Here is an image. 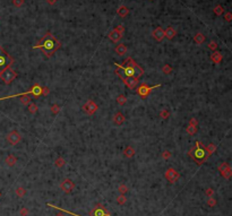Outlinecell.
<instances>
[{
	"label": "cell",
	"mask_w": 232,
	"mask_h": 216,
	"mask_svg": "<svg viewBox=\"0 0 232 216\" xmlns=\"http://www.w3.org/2000/svg\"><path fill=\"white\" fill-rule=\"evenodd\" d=\"M60 47H61V43L53 36L52 33L48 32L43 35L42 39L35 45H33V49H40L47 58H50L52 54L56 53L57 50L60 49Z\"/></svg>",
	"instance_id": "cell-1"
},
{
	"label": "cell",
	"mask_w": 232,
	"mask_h": 216,
	"mask_svg": "<svg viewBox=\"0 0 232 216\" xmlns=\"http://www.w3.org/2000/svg\"><path fill=\"white\" fill-rule=\"evenodd\" d=\"M125 65H120V63H118V62H113V65L118 67V68H120V69H122V76H126V77H134V78H138L139 79V77H142L143 75H144V69L138 65L137 62L135 61L133 58H127L126 61L124 62Z\"/></svg>",
	"instance_id": "cell-2"
},
{
	"label": "cell",
	"mask_w": 232,
	"mask_h": 216,
	"mask_svg": "<svg viewBox=\"0 0 232 216\" xmlns=\"http://www.w3.org/2000/svg\"><path fill=\"white\" fill-rule=\"evenodd\" d=\"M188 155L198 165H201L203 163H205L207 161V158H208L206 149H205V146H204V144L201 142H198V140L195 143V146L189 151Z\"/></svg>",
	"instance_id": "cell-3"
},
{
	"label": "cell",
	"mask_w": 232,
	"mask_h": 216,
	"mask_svg": "<svg viewBox=\"0 0 232 216\" xmlns=\"http://www.w3.org/2000/svg\"><path fill=\"white\" fill-rule=\"evenodd\" d=\"M13 63H14L13 57L7 51H5V49L0 45V72L11 67Z\"/></svg>",
	"instance_id": "cell-4"
},
{
	"label": "cell",
	"mask_w": 232,
	"mask_h": 216,
	"mask_svg": "<svg viewBox=\"0 0 232 216\" xmlns=\"http://www.w3.org/2000/svg\"><path fill=\"white\" fill-rule=\"evenodd\" d=\"M116 72V75L124 82V84L126 85L127 87L129 88V90H135L136 87H137V85L139 84V79L138 78H134V77H126V76H122L121 75V72H119V70H115Z\"/></svg>",
	"instance_id": "cell-5"
},
{
	"label": "cell",
	"mask_w": 232,
	"mask_h": 216,
	"mask_svg": "<svg viewBox=\"0 0 232 216\" xmlns=\"http://www.w3.org/2000/svg\"><path fill=\"white\" fill-rule=\"evenodd\" d=\"M16 77H17V72H15L11 67L9 68H7V69H5L3 72H0V78L2 79V82L5 83V84H10L11 82H14L15 79H16Z\"/></svg>",
	"instance_id": "cell-6"
},
{
	"label": "cell",
	"mask_w": 232,
	"mask_h": 216,
	"mask_svg": "<svg viewBox=\"0 0 232 216\" xmlns=\"http://www.w3.org/2000/svg\"><path fill=\"white\" fill-rule=\"evenodd\" d=\"M160 86H161L160 84L154 85V86H148L147 84H142V85L138 86V88L136 90V92H137V94L140 96V97L145 99V97H147L148 95L151 94V92H152L154 88H158V87H160Z\"/></svg>",
	"instance_id": "cell-7"
},
{
	"label": "cell",
	"mask_w": 232,
	"mask_h": 216,
	"mask_svg": "<svg viewBox=\"0 0 232 216\" xmlns=\"http://www.w3.org/2000/svg\"><path fill=\"white\" fill-rule=\"evenodd\" d=\"M97 109H99V106H97V104H96L93 100H88V101L85 103V104H83V106H82V110H83L86 114H88V115H93V114L97 111Z\"/></svg>",
	"instance_id": "cell-8"
},
{
	"label": "cell",
	"mask_w": 232,
	"mask_h": 216,
	"mask_svg": "<svg viewBox=\"0 0 232 216\" xmlns=\"http://www.w3.org/2000/svg\"><path fill=\"white\" fill-rule=\"evenodd\" d=\"M7 142L13 146H16L22 142V135L16 130H13L7 135Z\"/></svg>",
	"instance_id": "cell-9"
},
{
	"label": "cell",
	"mask_w": 232,
	"mask_h": 216,
	"mask_svg": "<svg viewBox=\"0 0 232 216\" xmlns=\"http://www.w3.org/2000/svg\"><path fill=\"white\" fill-rule=\"evenodd\" d=\"M179 178H180V173L176 170V169L170 167V169L167 170V172H165V179H167L169 182L174 183Z\"/></svg>",
	"instance_id": "cell-10"
},
{
	"label": "cell",
	"mask_w": 232,
	"mask_h": 216,
	"mask_svg": "<svg viewBox=\"0 0 232 216\" xmlns=\"http://www.w3.org/2000/svg\"><path fill=\"white\" fill-rule=\"evenodd\" d=\"M60 188L63 189L65 192H67V194H68V192H70L72 190H74L75 185H74V182H73L70 179H65L63 182L60 183Z\"/></svg>",
	"instance_id": "cell-11"
},
{
	"label": "cell",
	"mask_w": 232,
	"mask_h": 216,
	"mask_svg": "<svg viewBox=\"0 0 232 216\" xmlns=\"http://www.w3.org/2000/svg\"><path fill=\"white\" fill-rule=\"evenodd\" d=\"M152 36H153L158 42L163 41V39H164V30H163L162 27L158 26L156 28L153 30V32H152Z\"/></svg>",
	"instance_id": "cell-12"
},
{
	"label": "cell",
	"mask_w": 232,
	"mask_h": 216,
	"mask_svg": "<svg viewBox=\"0 0 232 216\" xmlns=\"http://www.w3.org/2000/svg\"><path fill=\"white\" fill-rule=\"evenodd\" d=\"M219 171L221 172V174L224 176V178H230L231 175V167L228 163H222L220 166H219Z\"/></svg>",
	"instance_id": "cell-13"
},
{
	"label": "cell",
	"mask_w": 232,
	"mask_h": 216,
	"mask_svg": "<svg viewBox=\"0 0 232 216\" xmlns=\"http://www.w3.org/2000/svg\"><path fill=\"white\" fill-rule=\"evenodd\" d=\"M109 39L111 40L112 42H115V43H118V42L120 41L121 39H122V34H120L119 32L117 31L116 28L115 30H112V31L109 33Z\"/></svg>",
	"instance_id": "cell-14"
},
{
	"label": "cell",
	"mask_w": 232,
	"mask_h": 216,
	"mask_svg": "<svg viewBox=\"0 0 232 216\" xmlns=\"http://www.w3.org/2000/svg\"><path fill=\"white\" fill-rule=\"evenodd\" d=\"M125 121H126V118L121 112H117L113 115V124H117V126H121Z\"/></svg>",
	"instance_id": "cell-15"
},
{
	"label": "cell",
	"mask_w": 232,
	"mask_h": 216,
	"mask_svg": "<svg viewBox=\"0 0 232 216\" xmlns=\"http://www.w3.org/2000/svg\"><path fill=\"white\" fill-rule=\"evenodd\" d=\"M176 34H177V32H176V30L172 26H168L164 30V38H167L168 40H172L176 36Z\"/></svg>",
	"instance_id": "cell-16"
},
{
	"label": "cell",
	"mask_w": 232,
	"mask_h": 216,
	"mask_svg": "<svg viewBox=\"0 0 232 216\" xmlns=\"http://www.w3.org/2000/svg\"><path fill=\"white\" fill-rule=\"evenodd\" d=\"M30 94L34 95L35 97H39V96H41V95H42V87H41L39 84H35V85L32 87L31 90H30Z\"/></svg>",
	"instance_id": "cell-17"
},
{
	"label": "cell",
	"mask_w": 232,
	"mask_h": 216,
	"mask_svg": "<svg viewBox=\"0 0 232 216\" xmlns=\"http://www.w3.org/2000/svg\"><path fill=\"white\" fill-rule=\"evenodd\" d=\"M205 40H206V36H205L203 33H201V32L196 33V34H195V36H194V42H195V43H197L198 45L203 44V43L205 42Z\"/></svg>",
	"instance_id": "cell-18"
},
{
	"label": "cell",
	"mask_w": 232,
	"mask_h": 216,
	"mask_svg": "<svg viewBox=\"0 0 232 216\" xmlns=\"http://www.w3.org/2000/svg\"><path fill=\"white\" fill-rule=\"evenodd\" d=\"M222 54L221 52L219 51H214L213 53L211 54V61L213 62V63H220V62L222 61Z\"/></svg>",
	"instance_id": "cell-19"
},
{
	"label": "cell",
	"mask_w": 232,
	"mask_h": 216,
	"mask_svg": "<svg viewBox=\"0 0 232 216\" xmlns=\"http://www.w3.org/2000/svg\"><path fill=\"white\" fill-rule=\"evenodd\" d=\"M127 45H125L124 43H120V44H118L116 47V53L118 56H124V54H126L127 53Z\"/></svg>",
	"instance_id": "cell-20"
},
{
	"label": "cell",
	"mask_w": 232,
	"mask_h": 216,
	"mask_svg": "<svg viewBox=\"0 0 232 216\" xmlns=\"http://www.w3.org/2000/svg\"><path fill=\"white\" fill-rule=\"evenodd\" d=\"M117 14H118L120 17L125 18L126 16H128V14H129V9H128V7H126V6H120V7L118 8V10H117Z\"/></svg>",
	"instance_id": "cell-21"
},
{
	"label": "cell",
	"mask_w": 232,
	"mask_h": 216,
	"mask_svg": "<svg viewBox=\"0 0 232 216\" xmlns=\"http://www.w3.org/2000/svg\"><path fill=\"white\" fill-rule=\"evenodd\" d=\"M5 162H6V164L8 165V166H14V165L16 164V162H17V158H16V156L14 154H9L6 157Z\"/></svg>",
	"instance_id": "cell-22"
},
{
	"label": "cell",
	"mask_w": 232,
	"mask_h": 216,
	"mask_svg": "<svg viewBox=\"0 0 232 216\" xmlns=\"http://www.w3.org/2000/svg\"><path fill=\"white\" fill-rule=\"evenodd\" d=\"M135 149H134V147H131V146H127L126 148L124 149V155H125V157H128V158H130V157H133L134 155H135Z\"/></svg>",
	"instance_id": "cell-23"
},
{
	"label": "cell",
	"mask_w": 232,
	"mask_h": 216,
	"mask_svg": "<svg viewBox=\"0 0 232 216\" xmlns=\"http://www.w3.org/2000/svg\"><path fill=\"white\" fill-rule=\"evenodd\" d=\"M216 145L213 144V143H210V144L207 145L206 147H205V149H206V153H207V156L210 157L211 155H213L214 153H215V151H216Z\"/></svg>",
	"instance_id": "cell-24"
},
{
	"label": "cell",
	"mask_w": 232,
	"mask_h": 216,
	"mask_svg": "<svg viewBox=\"0 0 232 216\" xmlns=\"http://www.w3.org/2000/svg\"><path fill=\"white\" fill-rule=\"evenodd\" d=\"M186 131H187V133H188V135H190V136H194V135L197 134V131H198V127H194V126H190V124H188V127H187Z\"/></svg>",
	"instance_id": "cell-25"
},
{
	"label": "cell",
	"mask_w": 232,
	"mask_h": 216,
	"mask_svg": "<svg viewBox=\"0 0 232 216\" xmlns=\"http://www.w3.org/2000/svg\"><path fill=\"white\" fill-rule=\"evenodd\" d=\"M92 216H106V210L103 208H95L92 212Z\"/></svg>",
	"instance_id": "cell-26"
},
{
	"label": "cell",
	"mask_w": 232,
	"mask_h": 216,
	"mask_svg": "<svg viewBox=\"0 0 232 216\" xmlns=\"http://www.w3.org/2000/svg\"><path fill=\"white\" fill-rule=\"evenodd\" d=\"M117 102L119 105H125L127 103V97L126 95H124V94H120V95H118L117 96Z\"/></svg>",
	"instance_id": "cell-27"
},
{
	"label": "cell",
	"mask_w": 232,
	"mask_h": 216,
	"mask_svg": "<svg viewBox=\"0 0 232 216\" xmlns=\"http://www.w3.org/2000/svg\"><path fill=\"white\" fill-rule=\"evenodd\" d=\"M160 118L161 119H163V120H167L168 118L170 117V112H169V110L168 109H162L161 111H160Z\"/></svg>",
	"instance_id": "cell-28"
},
{
	"label": "cell",
	"mask_w": 232,
	"mask_h": 216,
	"mask_svg": "<svg viewBox=\"0 0 232 216\" xmlns=\"http://www.w3.org/2000/svg\"><path fill=\"white\" fill-rule=\"evenodd\" d=\"M213 11H214V14H215L216 16H221L222 14L224 13V9H223V7H222L221 5H217V6L214 7Z\"/></svg>",
	"instance_id": "cell-29"
},
{
	"label": "cell",
	"mask_w": 232,
	"mask_h": 216,
	"mask_svg": "<svg viewBox=\"0 0 232 216\" xmlns=\"http://www.w3.org/2000/svg\"><path fill=\"white\" fill-rule=\"evenodd\" d=\"M162 72L164 74V75H170L171 72H172V67L168 65V63H165V65H163V67H162Z\"/></svg>",
	"instance_id": "cell-30"
},
{
	"label": "cell",
	"mask_w": 232,
	"mask_h": 216,
	"mask_svg": "<svg viewBox=\"0 0 232 216\" xmlns=\"http://www.w3.org/2000/svg\"><path fill=\"white\" fill-rule=\"evenodd\" d=\"M32 102V99L28 96V95H24V96H21V103L23 105H28L30 103Z\"/></svg>",
	"instance_id": "cell-31"
},
{
	"label": "cell",
	"mask_w": 232,
	"mask_h": 216,
	"mask_svg": "<svg viewBox=\"0 0 232 216\" xmlns=\"http://www.w3.org/2000/svg\"><path fill=\"white\" fill-rule=\"evenodd\" d=\"M27 106H28V111H30L32 114H35L38 112V105L34 102H31Z\"/></svg>",
	"instance_id": "cell-32"
},
{
	"label": "cell",
	"mask_w": 232,
	"mask_h": 216,
	"mask_svg": "<svg viewBox=\"0 0 232 216\" xmlns=\"http://www.w3.org/2000/svg\"><path fill=\"white\" fill-rule=\"evenodd\" d=\"M66 164V161H65V158L63 157H58L56 161H54V165L57 166V167H61L63 165Z\"/></svg>",
	"instance_id": "cell-33"
},
{
	"label": "cell",
	"mask_w": 232,
	"mask_h": 216,
	"mask_svg": "<svg viewBox=\"0 0 232 216\" xmlns=\"http://www.w3.org/2000/svg\"><path fill=\"white\" fill-rule=\"evenodd\" d=\"M50 109H51V112H52V114H57L58 112H59V111H60V109H61V108H60V105H59V104H53V105H51V108H50Z\"/></svg>",
	"instance_id": "cell-34"
},
{
	"label": "cell",
	"mask_w": 232,
	"mask_h": 216,
	"mask_svg": "<svg viewBox=\"0 0 232 216\" xmlns=\"http://www.w3.org/2000/svg\"><path fill=\"white\" fill-rule=\"evenodd\" d=\"M25 0H13V5L16 7V8H21L22 6L24 5Z\"/></svg>",
	"instance_id": "cell-35"
},
{
	"label": "cell",
	"mask_w": 232,
	"mask_h": 216,
	"mask_svg": "<svg viewBox=\"0 0 232 216\" xmlns=\"http://www.w3.org/2000/svg\"><path fill=\"white\" fill-rule=\"evenodd\" d=\"M208 49H211V50H213V51H216L217 50V43L215 41H211L210 43H208Z\"/></svg>",
	"instance_id": "cell-36"
},
{
	"label": "cell",
	"mask_w": 232,
	"mask_h": 216,
	"mask_svg": "<svg viewBox=\"0 0 232 216\" xmlns=\"http://www.w3.org/2000/svg\"><path fill=\"white\" fill-rule=\"evenodd\" d=\"M189 124L190 126H194V127H198V120L196 118H190Z\"/></svg>",
	"instance_id": "cell-37"
},
{
	"label": "cell",
	"mask_w": 232,
	"mask_h": 216,
	"mask_svg": "<svg viewBox=\"0 0 232 216\" xmlns=\"http://www.w3.org/2000/svg\"><path fill=\"white\" fill-rule=\"evenodd\" d=\"M162 157L164 158V160H168L171 157V152L170 151H164L163 153H162Z\"/></svg>",
	"instance_id": "cell-38"
},
{
	"label": "cell",
	"mask_w": 232,
	"mask_h": 216,
	"mask_svg": "<svg viewBox=\"0 0 232 216\" xmlns=\"http://www.w3.org/2000/svg\"><path fill=\"white\" fill-rule=\"evenodd\" d=\"M116 30H117V31H118V32H119L120 34H124V33H125V26L120 24V25H118V26H117Z\"/></svg>",
	"instance_id": "cell-39"
},
{
	"label": "cell",
	"mask_w": 232,
	"mask_h": 216,
	"mask_svg": "<svg viewBox=\"0 0 232 216\" xmlns=\"http://www.w3.org/2000/svg\"><path fill=\"white\" fill-rule=\"evenodd\" d=\"M50 94V88L49 87H42V95L43 96H48Z\"/></svg>",
	"instance_id": "cell-40"
},
{
	"label": "cell",
	"mask_w": 232,
	"mask_h": 216,
	"mask_svg": "<svg viewBox=\"0 0 232 216\" xmlns=\"http://www.w3.org/2000/svg\"><path fill=\"white\" fill-rule=\"evenodd\" d=\"M224 19L226 22H231V19H232V14L229 11V13H226L225 15H224Z\"/></svg>",
	"instance_id": "cell-41"
},
{
	"label": "cell",
	"mask_w": 232,
	"mask_h": 216,
	"mask_svg": "<svg viewBox=\"0 0 232 216\" xmlns=\"http://www.w3.org/2000/svg\"><path fill=\"white\" fill-rule=\"evenodd\" d=\"M16 192H17V195L18 196H24L25 195V190H24V189H23V188H18V189H17V190H16Z\"/></svg>",
	"instance_id": "cell-42"
},
{
	"label": "cell",
	"mask_w": 232,
	"mask_h": 216,
	"mask_svg": "<svg viewBox=\"0 0 232 216\" xmlns=\"http://www.w3.org/2000/svg\"><path fill=\"white\" fill-rule=\"evenodd\" d=\"M119 191H120L121 194H126V192H127V187H126V185H120V187H119Z\"/></svg>",
	"instance_id": "cell-43"
},
{
	"label": "cell",
	"mask_w": 232,
	"mask_h": 216,
	"mask_svg": "<svg viewBox=\"0 0 232 216\" xmlns=\"http://www.w3.org/2000/svg\"><path fill=\"white\" fill-rule=\"evenodd\" d=\"M125 201H126V197H125V196H120V197L118 198V203H119V204H124Z\"/></svg>",
	"instance_id": "cell-44"
},
{
	"label": "cell",
	"mask_w": 232,
	"mask_h": 216,
	"mask_svg": "<svg viewBox=\"0 0 232 216\" xmlns=\"http://www.w3.org/2000/svg\"><path fill=\"white\" fill-rule=\"evenodd\" d=\"M47 1H48V3H49V5H51V6H52V5H54V3L57 2V0H47Z\"/></svg>",
	"instance_id": "cell-45"
},
{
	"label": "cell",
	"mask_w": 232,
	"mask_h": 216,
	"mask_svg": "<svg viewBox=\"0 0 232 216\" xmlns=\"http://www.w3.org/2000/svg\"><path fill=\"white\" fill-rule=\"evenodd\" d=\"M208 204H210V205H211V206L215 205V200H214V199H213V198H211V199H210V200H208Z\"/></svg>",
	"instance_id": "cell-46"
},
{
	"label": "cell",
	"mask_w": 232,
	"mask_h": 216,
	"mask_svg": "<svg viewBox=\"0 0 232 216\" xmlns=\"http://www.w3.org/2000/svg\"><path fill=\"white\" fill-rule=\"evenodd\" d=\"M206 194L208 196H211L212 194H213V190H212V189H207V190H206Z\"/></svg>",
	"instance_id": "cell-47"
},
{
	"label": "cell",
	"mask_w": 232,
	"mask_h": 216,
	"mask_svg": "<svg viewBox=\"0 0 232 216\" xmlns=\"http://www.w3.org/2000/svg\"><path fill=\"white\" fill-rule=\"evenodd\" d=\"M151 1H153V0H151Z\"/></svg>",
	"instance_id": "cell-48"
}]
</instances>
